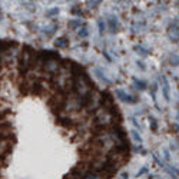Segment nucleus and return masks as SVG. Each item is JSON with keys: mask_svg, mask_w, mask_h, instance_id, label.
I'll return each mask as SVG.
<instances>
[{"mask_svg": "<svg viewBox=\"0 0 179 179\" xmlns=\"http://www.w3.org/2000/svg\"><path fill=\"white\" fill-rule=\"evenodd\" d=\"M33 59H34L33 48L29 45H24L22 50V56L19 59V72L22 75H26L29 69H33Z\"/></svg>", "mask_w": 179, "mask_h": 179, "instance_id": "obj_1", "label": "nucleus"}, {"mask_svg": "<svg viewBox=\"0 0 179 179\" xmlns=\"http://www.w3.org/2000/svg\"><path fill=\"white\" fill-rule=\"evenodd\" d=\"M169 39H171V42H173V43H178L179 42V26L176 22H173L172 24H171V27H169Z\"/></svg>", "mask_w": 179, "mask_h": 179, "instance_id": "obj_2", "label": "nucleus"}, {"mask_svg": "<svg viewBox=\"0 0 179 179\" xmlns=\"http://www.w3.org/2000/svg\"><path fill=\"white\" fill-rule=\"evenodd\" d=\"M115 93H116V96L120 99V100H123V102H126V103H136V102H138V99L135 98V96H130V95L125 93V92L120 90V89H117Z\"/></svg>", "mask_w": 179, "mask_h": 179, "instance_id": "obj_3", "label": "nucleus"}, {"mask_svg": "<svg viewBox=\"0 0 179 179\" xmlns=\"http://www.w3.org/2000/svg\"><path fill=\"white\" fill-rule=\"evenodd\" d=\"M162 93H163V98H165V100H166V102H169V98H171V96H169V93H171V92H169V82H168V79H166V78H165V76H162Z\"/></svg>", "mask_w": 179, "mask_h": 179, "instance_id": "obj_4", "label": "nucleus"}, {"mask_svg": "<svg viewBox=\"0 0 179 179\" xmlns=\"http://www.w3.org/2000/svg\"><path fill=\"white\" fill-rule=\"evenodd\" d=\"M55 46H56L57 49L67 48V46H69V39H67V37H65V36H62V37H57V39L55 40Z\"/></svg>", "mask_w": 179, "mask_h": 179, "instance_id": "obj_5", "label": "nucleus"}, {"mask_svg": "<svg viewBox=\"0 0 179 179\" xmlns=\"http://www.w3.org/2000/svg\"><path fill=\"white\" fill-rule=\"evenodd\" d=\"M108 23H109V26H110V30L112 32H117V26H119V23H117V19L115 16H110L109 17V20H108Z\"/></svg>", "mask_w": 179, "mask_h": 179, "instance_id": "obj_6", "label": "nucleus"}, {"mask_svg": "<svg viewBox=\"0 0 179 179\" xmlns=\"http://www.w3.org/2000/svg\"><path fill=\"white\" fill-rule=\"evenodd\" d=\"M133 82H135V86H136L139 90H145L148 87V83L145 80H142V79H136V78H135Z\"/></svg>", "mask_w": 179, "mask_h": 179, "instance_id": "obj_7", "label": "nucleus"}, {"mask_svg": "<svg viewBox=\"0 0 179 179\" xmlns=\"http://www.w3.org/2000/svg\"><path fill=\"white\" fill-rule=\"evenodd\" d=\"M57 122H59L60 125L66 126V128H72V126H73V122H72L69 117H59V119H57Z\"/></svg>", "mask_w": 179, "mask_h": 179, "instance_id": "obj_8", "label": "nucleus"}, {"mask_svg": "<svg viewBox=\"0 0 179 179\" xmlns=\"http://www.w3.org/2000/svg\"><path fill=\"white\" fill-rule=\"evenodd\" d=\"M148 120H149V123H150V130H152V132H158V122H156V119H155L153 116H149Z\"/></svg>", "mask_w": 179, "mask_h": 179, "instance_id": "obj_9", "label": "nucleus"}, {"mask_svg": "<svg viewBox=\"0 0 179 179\" xmlns=\"http://www.w3.org/2000/svg\"><path fill=\"white\" fill-rule=\"evenodd\" d=\"M80 24L83 26L85 23L82 22L80 19H76V20H69V26H70V29H76V27H80Z\"/></svg>", "mask_w": 179, "mask_h": 179, "instance_id": "obj_10", "label": "nucleus"}, {"mask_svg": "<svg viewBox=\"0 0 179 179\" xmlns=\"http://www.w3.org/2000/svg\"><path fill=\"white\" fill-rule=\"evenodd\" d=\"M98 26H99V34L102 36V34L105 33V30H106V22H103L102 19H99L98 20Z\"/></svg>", "mask_w": 179, "mask_h": 179, "instance_id": "obj_11", "label": "nucleus"}, {"mask_svg": "<svg viewBox=\"0 0 179 179\" xmlns=\"http://www.w3.org/2000/svg\"><path fill=\"white\" fill-rule=\"evenodd\" d=\"M87 36H89V32H87V29H86V24H83L80 29H79V37L85 39V37H87Z\"/></svg>", "mask_w": 179, "mask_h": 179, "instance_id": "obj_12", "label": "nucleus"}, {"mask_svg": "<svg viewBox=\"0 0 179 179\" xmlns=\"http://www.w3.org/2000/svg\"><path fill=\"white\" fill-rule=\"evenodd\" d=\"M130 133H132V136H133L135 142H138V143H142V136H141V135H139V133H138L136 130L133 129L132 132H130Z\"/></svg>", "mask_w": 179, "mask_h": 179, "instance_id": "obj_13", "label": "nucleus"}, {"mask_svg": "<svg viewBox=\"0 0 179 179\" xmlns=\"http://www.w3.org/2000/svg\"><path fill=\"white\" fill-rule=\"evenodd\" d=\"M96 75H98V76L100 78V79H102V80H105V82H106L108 85H112V82L109 80V79H108V78H106V76H105V75H103V73H102L100 70H99V69H96Z\"/></svg>", "mask_w": 179, "mask_h": 179, "instance_id": "obj_14", "label": "nucleus"}, {"mask_svg": "<svg viewBox=\"0 0 179 179\" xmlns=\"http://www.w3.org/2000/svg\"><path fill=\"white\" fill-rule=\"evenodd\" d=\"M171 65L179 66V56H176V55H172V56H171Z\"/></svg>", "mask_w": 179, "mask_h": 179, "instance_id": "obj_15", "label": "nucleus"}, {"mask_svg": "<svg viewBox=\"0 0 179 179\" xmlns=\"http://www.w3.org/2000/svg\"><path fill=\"white\" fill-rule=\"evenodd\" d=\"M135 50H136V53H139V55H142V56H146L148 53V50H143V48L142 46H135Z\"/></svg>", "mask_w": 179, "mask_h": 179, "instance_id": "obj_16", "label": "nucleus"}, {"mask_svg": "<svg viewBox=\"0 0 179 179\" xmlns=\"http://www.w3.org/2000/svg\"><path fill=\"white\" fill-rule=\"evenodd\" d=\"M56 15H59V9L57 7H53V9H50L49 12H48V16L49 17H53V16H56Z\"/></svg>", "mask_w": 179, "mask_h": 179, "instance_id": "obj_17", "label": "nucleus"}, {"mask_svg": "<svg viewBox=\"0 0 179 179\" xmlns=\"http://www.w3.org/2000/svg\"><path fill=\"white\" fill-rule=\"evenodd\" d=\"M72 13H73L75 16H83V12H82L79 7H73V9H72Z\"/></svg>", "mask_w": 179, "mask_h": 179, "instance_id": "obj_18", "label": "nucleus"}, {"mask_svg": "<svg viewBox=\"0 0 179 179\" xmlns=\"http://www.w3.org/2000/svg\"><path fill=\"white\" fill-rule=\"evenodd\" d=\"M99 4H100V1H99V0H96V1H87V6H89V7H92V9H96Z\"/></svg>", "mask_w": 179, "mask_h": 179, "instance_id": "obj_19", "label": "nucleus"}, {"mask_svg": "<svg viewBox=\"0 0 179 179\" xmlns=\"http://www.w3.org/2000/svg\"><path fill=\"white\" fill-rule=\"evenodd\" d=\"M133 150H135V152H139V153H142V155H145V153H146L145 148H142V146H135L133 148Z\"/></svg>", "mask_w": 179, "mask_h": 179, "instance_id": "obj_20", "label": "nucleus"}, {"mask_svg": "<svg viewBox=\"0 0 179 179\" xmlns=\"http://www.w3.org/2000/svg\"><path fill=\"white\" fill-rule=\"evenodd\" d=\"M146 172H148V168H142V169H141V171H139V172L136 173V176L139 178V176H142V175H145Z\"/></svg>", "mask_w": 179, "mask_h": 179, "instance_id": "obj_21", "label": "nucleus"}, {"mask_svg": "<svg viewBox=\"0 0 179 179\" xmlns=\"http://www.w3.org/2000/svg\"><path fill=\"white\" fill-rule=\"evenodd\" d=\"M163 155H165V159L166 161H171V155H169V150L168 149H163Z\"/></svg>", "mask_w": 179, "mask_h": 179, "instance_id": "obj_22", "label": "nucleus"}, {"mask_svg": "<svg viewBox=\"0 0 179 179\" xmlns=\"http://www.w3.org/2000/svg\"><path fill=\"white\" fill-rule=\"evenodd\" d=\"M132 123H133V125H135V126H136L138 129H141V125H139V122H138V120H136L135 117H132Z\"/></svg>", "mask_w": 179, "mask_h": 179, "instance_id": "obj_23", "label": "nucleus"}, {"mask_svg": "<svg viewBox=\"0 0 179 179\" xmlns=\"http://www.w3.org/2000/svg\"><path fill=\"white\" fill-rule=\"evenodd\" d=\"M103 56H105V57L108 59V62H112V57H110V56H109V55H108L106 52H103Z\"/></svg>", "mask_w": 179, "mask_h": 179, "instance_id": "obj_24", "label": "nucleus"}, {"mask_svg": "<svg viewBox=\"0 0 179 179\" xmlns=\"http://www.w3.org/2000/svg\"><path fill=\"white\" fill-rule=\"evenodd\" d=\"M120 179H129V176H128V172H123V173H122V176H120Z\"/></svg>", "mask_w": 179, "mask_h": 179, "instance_id": "obj_25", "label": "nucleus"}, {"mask_svg": "<svg viewBox=\"0 0 179 179\" xmlns=\"http://www.w3.org/2000/svg\"><path fill=\"white\" fill-rule=\"evenodd\" d=\"M0 19H1V17H0Z\"/></svg>", "mask_w": 179, "mask_h": 179, "instance_id": "obj_26", "label": "nucleus"}]
</instances>
